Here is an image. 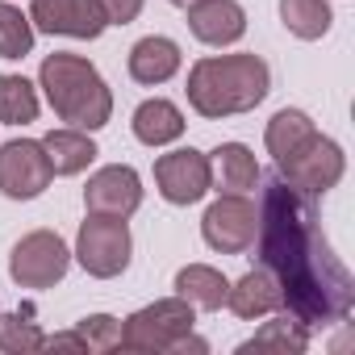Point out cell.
Masks as SVG:
<instances>
[{"mask_svg":"<svg viewBox=\"0 0 355 355\" xmlns=\"http://www.w3.org/2000/svg\"><path fill=\"white\" fill-rule=\"evenodd\" d=\"M263 184V201H259V263L276 276L280 293H284V309L305 326H334L347 322L351 305H355V280L347 272V263L334 255L313 197L297 193L280 175H259Z\"/></svg>","mask_w":355,"mask_h":355,"instance_id":"obj_1","label":"cell"},{"mask_svg":"<svg viewBox=\"0 0 355 355\" xmlns=\"http://www.w3.org/2000/svg\"><path fill=\"white\" fill-rule=\"evenodd\" d=\"M272 88V71L255 51H239V55H205L193 63L189 71V105L209 117H234V113H251L255 105H263Z\"/></svg>","mask_w":355,"mask_h":355,"instance_id":"obj_2","label":"cell"},{"mask_svg":"<svg viewBox=\"0 0 355 355\" xmlns=\"http://www.w3.org/2000/svg\"><path fill=\"white\" fill-rule=\"evenodd\" d=\"M38 88L46 92L55 117L76 130L92 134V130L109 125V117H113V92H109L105 76L84 55H67V51L46 55L42 71H38Z\"/></svg>","mask_w":355,"mask_h":355,"instance_id":"obj_3","label":"cell"},{"mask_svg":"<svg viewBox=\"0 0 355 355\" xmlns=\"http://www.w3.org/2000/svg\"><path fill=\"white\" fill-rule=\"evenodd\" d=\"M193 326H197V309L184 297H163V301L134 309L121 322V347L159 355V351H171L184 334H193Z\"/></svg>","mask_w":355,"mask_h":355,"instance_id":"obj_4","label":"cell"},{"mask_svg":"<svg viewBox=\"0 0 355 355\" xmlns=\"http://www.w3.org/2000/svg\"><path fill=\"white\" fill-rule=\"evenodd\" d=\"M80 268L96 280H113L130 268V255H134V239H130V226L125 218H105V214H88L80 222V234H76V251Z\"/></svg>","mask_w":355,"mask_h":355,"instance_id":"obj_5","label":"cell"},{"mask_svg":"<svg viewBox=\"0 0 355 355\" xmlns=\"http://www.w3.org/2000/svg\"><path fill=\"white\" fill-rule=\"evenodd\" d=\"M343 171H347V155L326 134H309L293 155H284L276 163V175H280V180H288L305 197H326L343 180Z\"/></svg>","mask_w":355,"mask_h":355,"instance_id":"obj_6","label":"cell"},{"mask_svg":"<svg viewBox=\"0 0 355 355\" xmlns=\"http://www.w3.org/2000/svg\"><path fill=\"white\" fill-rule=\"evenodd\" d=\"M71 268V247L55 230H30L9 255V276L17 288H55Z\"/></svg>","mask_w":355,"mask_h":355,"instance_id":"obj_7","label":"cell"},{"mask_svg":"<svg viewBox=\"0 0 355 355\" xmlns=\"http://www.w3.org/2000/svg\"><path fill=\"white\" fill-rule=\"evenodd\" d=\"M255 230H259V209H255V201H247V193H222L201 218V234L218 255L251 251Z\"/></svg>","mask_w":355,"mask_h":355,"instance_id":"obj_8","label":"cell"},{"mask_svg":"<svg viewBox=\"0 0 355 355\" xmlns=\"http://www.w3.org/2000/svg\"><path fill=\"white\" fill-rule=\"evenodd\" d=\"M155 184L159 197L167 205H197L209 189H214V167L205 150L180 146V150H167L155 159Z\"/></svg>","mask_w":355,"mask_h":355,"instance_id":"obj_9","label":"cell"},{"mask_svg":"<svg viewBox=\"0 0 355 355\" xmlns=\"http://www.w3.org/2000/svg\"><path fill=\"white\" fill-rule=\"evenodd\" d=\"M51 180H55V171H51L42 142L13 138L0 146V193L9 201H34L51 189Z\"/></svg>","mask_w":355,"mask_h":355,"instance_id":"obj_10","label":"cell"},{"mask_svg":"<svg viewBox=\"0 0 355 355\" xmlns=\"http://www.w3.org/2000/svg\"><path fill=\"white\" fill-rule=\"evenodd\" d=\"M142 205V180L138 171L125 163H109L101 171L88 175L84 184V209L88 214H105V218H130Z\"/></svg>","mask_w":355,"mask_h":355,"instance_id":"obj_11","label":"cell"},{"mask_svg":"<svg viewBox=\"0 0 355 355\" xmlns=\"http://www.w3.org/2000/svg\"><path fill=\"white\" fill-rule=\"evenodd\" d=\"M30 21L42 34H59V38H101L105 34V13L96 9V0H34L30 5Z\"/></svg>","mask_w":355,"mask_h":355,"instance_id":"obj_12","label":"cell"},{"mask_svg":"<svg viewBox=\"0 0 355 355\" xmlns=\"http://www.w3.org/2000/svg\"><path fill=\"white\" fill-rule=\"evenodd\" d=\"M189 30L205 46H234L247 34V9L239 0H193L184 5Z\"/></svg>","mask_w":355,"mask_h":355,"instance_id":"obj_13","label":"cell"},{"mask_svg":"<svg viewBox=\"0 0 355 355\" xmlns=\"http://www.w3.org/2000/svg\"><path fill=\"white\" fill-rule=\"evenodd\" d=\"M226 305H230L234 318L255 322V318L280 313V309H284V293H280V284H276V276H272L268 268H255V272H247L239 284H230Z\"/></svg>","mask_w":355,"mask_h":355,"instance_id":"obj_14","label":"cell"},{"mask_svg":"<svg viewBox=\"0 0 355 355\" xmlns=\"http://www.w3.org/2000/svg\"><path fill=\"white\" fill-rule=\"evenodd\" d=\"M175 71H180V46L163 34H146L130 46V80L134 84H167Z\"/></svg>","mask_w":355,"mask_h":355,"instance_id":"obj_15","label":"cell"},{"mask_svg":"<svg viewBox=\"0 0 355 355\" xmlns=\"http://www.w3.org/2000/svg\"><path fill=\"white\" fill-rule=\"evenodd\" d=\"M130 125H134V138L142 142V146H167V142H175L184 134V113L175 109L171 101H163V96H150V101H142L138 109H134V117H130Z\"/></svg>","mask_w":355,"mask_h":355,"instance_id":"obj_16","label":"cell"},{"mask_svg":"<svg viewBox=\"0 0 355 355\" xmlns=\"http://www.w3.org/2000/svg\"><path fill=\"white\" fill-rule=\"evenodd\" d=\"M209 167H214V184L222 193H255L259 175H263L255 155H251V146H243V142H222L214 150Z\"/></svg>","mask_w":355,"mask_h":355,"instance_id":"obj_17","label":"cell"},{"mask_svg":"<svg viewBox=\"0 0 355 355\" xmlns=\"http://www.w3.org/2000/svg\"><path fill=\"white\" fill-rule=\"evenodd\" d=\"M226 293H230V280L209 263H189V268L175 272V297H184L193 309L214 313L226 305Z\"/></svg>","mask_w":355,"mask_h":355,"instance_id":"obj_18","label":"cell"},{"mask_svg":"<svg viewBox=\"0 0 355 355\" xmlns=\"http://www.w3.org/2000/svg\"><path fill=\"white\" fill-rule=\"evenodd\" d=\"M42 150H46L55 175H80V171L96 159V142L88 138V130H76V125L51 130V134L42 138Z\"/></svg>","mask_w":355,"mask_h":355,"instance_id":"obj_19","label":"cell"},{"mask_svg":"<svg viewBox=\"0 0 355 355\" xmlns=\"http://www.w3.org/2000/svg\"><path fill=\"white\" fill-rule=\"evenodd\" d=\"M309 347V330L293 318V313H280L272 322H263V330L255 338H247L239 351L251 355V351H276V355H301Z\"/></svg>","mask_w":355,"mask_h":355,"instance_id":"obj_20","label":"cell"},{"mask_svg":"<svg viewBox=\"0 0 355 355\" xmlns=\"http://www.w3.org/2000/svg\"><path fill=\"white\" fill-rule=\"evenodd\" d=\"M280 21H284V30H288L293 38L318 42V38L330 34L334 13H330L326 0H280Z\"/></svg>","mask_w":355,"mask_h":355,"instance_id":"obj_21","label":"cell"},{"mask_svg":"<svg viewBox=\"0 0 355 355\" xmlns=\"http://www.w3.org/2000/svg\"><path fill=\"white\" fill-rule=\"evenodd\" d=\"M309 134H318V125H313L309 113H301V109H280V113L268 121V130H263V146H268V155L280 163V159L293 155Z\"/></svg>","mask_w":355,"mask_h":355,"instance_id":"obj_22","label":"cell"},{"mask_svg":"<svg viewBox=\"0 0 355 355\" xmlns=\"http://www.w3.org/2000/svg\"><path fill=\"white\" fill-rule=\"evenodd\" d=\"M42 347L46 334L34 322V305H21L17 313H0V351L5 355H34Z\"/></svg>","mask_w":355,"mask_h":355,"instance_id":"obj_23","label":"cell"},{"mask_svg":"<svg viewBox=\"0 0 355 355\" xmlns=\"http://www.w3.org/2000/svg\"><path fill=\"white\" fill-rule=\"evenodd\" d=\"M38 117V88L26 76H0V121L30 125Z\"/></svg>","mask_w":355,"mask_h":355,"instance_id":"obj_24","label":"cell"},{"mask_svg":"<svg viewBox=\"0 0 355 355\" xmlns=\"http://www.w3.org/2000/svg\"><path fill=\"white\" fill-rule=\"evenodd\" d=\"M34 51V21L9 5V0H0V59H26Z\"/></svg>","mask_w":355,"mask_h":355,"instance_id":"obj_25","label":"cell"},{"mask_svg":"<svg viewBox=\"0 0 355 355\" xmlns=\"http://www.w3.org/2000/svg\"><path fill=\"white\" fill-rule=\"evenodd\" d=\"M76 334H80L88 355H109L121 347V322L109 313H88L84 322H76Z\"/></svg>","mask_w":355,"mask_h":355,"instance_id":"obj_26","label":"cell"},{"mask_svg":"<svg viewBox=\"0 0 355 355\" xmlns=\"http://www.w3.org/2000/svg\"><path fill=\"white\" fill-rule=\"evenodd\" d=\"M96 9L105 13L109 26H130L142 13V0H96Z\"/></svg>","mask_w":355,"mask_h":355,"instance_id":"obj_27","label":"cell"},{"mask_svg":"<svg viewBox=\"0 0 355 355\" xmlns=\"http://www.w3.org/2000/svg\"><path fill=\"white\" fill-rule=\"evenodd\" d=\"M46 351H80V355H88L76 330H63V334H51V338H46Z\"/></svg>","mask_w":355,"mask_h":355,"instance_id":"obj_28","label":"cell"},{"mask_svg":"<svg viewBox=\"0 0 355 355\" xmlns=\"http://www.w3.org/2000/svg\"><path fill=\"white\" fill-rule=\"evenodd\" d=\"M171 5H180V9H184V5H193V0H171Z\"/></svg>","mask_w":355,"mask_h":355,"instance_id":"obj_29","label":"cell"}]
</instances>
